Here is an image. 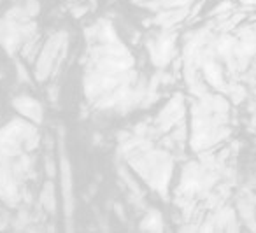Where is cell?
<instances>
[{
	"mask_svg": "<svg viewBox=\"0 0 256 233\" xmlns=\"http://www.w3.org/2000/svg\"><path fill=\"white\" fill-rule=\"evenodd\" d=\"M162 216H160V212H155V210H151L148 214V218L144 219V223L140 225V228L142 230H148V232H162Z\"/></svg>",
	"mask_w": 256,
	"mask_h": 233,
	"instance_id": "5",
	"label": "cell"
},
{
	"mask_svg": "<svg viewBox=\"0 0 256 233\" xmlns=\"http://www.w3.org/2000/svg\"><path fill=\"white\" fill-rule=\"evenodd\" d=\"M172 46H174V41H172L171 35H162L153 44H149L153 61L158 63V65H165L172 58Z\"/></svg>",
	"mask_w": 256,
	"mask_h": 233,
	"instance_id": "2",
	"label": "cell"
},
{
	"mask_svg": "<svg viewBox=\"0 0 256 233\" xmlns=\"http://www.w3.org/2000/svg\"><path fill=\"white\" fill-rule=\"evenodd\" d=\"M182 109H184V105H182L181 98L177 96V98L172 100L167 107L162 111V114H160V118H158V125L162 126L163 130H169V128H172L175 123L181 121Z\"/></svg>",
	"mask_w": 256,
	"mask_h": 233,
	"instance_id": "4",
	"label": "cell"
},
{
	"mask_svg": "<svg viewBox=\"0 0 256 233\" xmlns=\"http://www.w3.org/2000/svg\"><path fill=\"white\" fill-rule=\"evenodd\" d=\"M39 142L35 126L23 119H12L0 130V154L7 158L20 156L25 151H32Z\"/></svg>",
	"mask_w": 256,
	"mask_h": 233,
	"instance_id": "1",
	"label": "cell"
},
{
	"mask_svg": "<svg viewBox=\"0 0 256 233\" xmlns=\"http://www.w3.org/2000/svg\"><path fill=\"white\" fill-rule=\"evenodd\" d=\"M12 105H14L25 118L30 119V121H34V123L43 121V107H41V103L37 102V100L30 98V96H27V95H21V96H18V98H14Z\"/></svg>",
	"mask_w": 256,
	"mask_h": 233,
	"instance_id": "3",
	"label": "cell"
}]
</instances>
